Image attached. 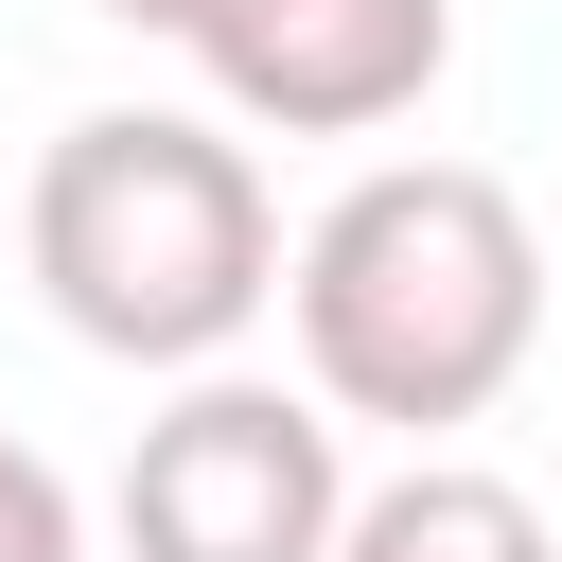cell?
<instances>
[{
  "label": "cell",
  "instance_id": "3957f363",
  "mask_svg": "<svg viewBox=\"0 0 562 562\" xmlns=\"http://www.w3.org/2000/svg\"><path fill=\"white\" fill-rule=\"evenodd\" d=\"M105 527H123V562H334L351 544V439L316 386L211 369L123 439Z\"/></svg>",
  "mask_w": 562,
  "mask_h": 562
},
{
  "label": "cell",
  "instance_id": "5b68a950",
  "mask_svg": "<svg viewBox=\"0 0 562 562\" xmlns=\"http://www.w3.org/2000/svg\"><path fill=\"white\" fill-rule=\"evenodd\" d=\"M334 562H562V527L509 474H474V457H404L386 492H351V544Z\"/></svg>",
  "mask_w": 562,
  "mask_h": 562
},
{
  "label": "cell",
  "instance_id": "7a4b0ae2",
  "mask_svg": "<svg viewBox=\"0 0 562 562\" xmlns=\"http://www.w3.org/2000/svg\"><path fill=\"white\" fill-rule=\"evenodd\" d=\"M18 246H35V299H53L105 369H193V386H211V351L281 299V263H299L263 158H246L228 123H193V105H88V123L35 158Z\"/></svg>",
  "mask_w": 562,
  "mask_h": 562
},
{
  "label": "cell",
  "instance_id": "52a82bcc",
  "mask_svg": "<svg viewBox=\"0 0 562 562\" xmlns=\"http://www.w3.org/2000/svg\"><path fill=\"white\" fill-rule=\"evenodd\" d=\"M105 18H123V35H176V53H193V35L228 18V0H105Z\"/></svg>",
  "mask_w": 562,
  "mask_h": 562
},
{
  "label": "cell",
  "instance_id": "277c9868",
  "mask_svg": "<svg viewBox=\"0 0 562 562\" xmlns=\"http://www.w3.org/2000/svg\"><path fill=\"white\" fill-rule=\"evenodd\" d=\"M193 70L246 140H369L457 70V0H228Z\"/></svg>",
  "mask_w": 562,
  "mask_h": 562
},
{
  "label": "cell",
  "instance_id": "6da1fadb",
  "mask_svg": "<svg viewBox=\"0 0 562 562\" xmlns=\"http://www.w3.org/2000/svg\"><path fill=\"white\" fill-rule=\"evenodd\" d=\"M281 316H299V386L334 422L439 439V422H492L509 369L544 351V228L474 158H369L299 228Z\"/></svg>",
  "mask_w": 562,
  "mask_h": 562
},
{
  "label": "cell",
  "instance_id": "8992f818",
  "mask_svg": "<svg viewBox=\"0 0 562 562\" xmlns=\"http://www.w3.org/2000/svg\"><path fill=\"white\" fill-rule=\"evenodd\" d=\"M0 562H88V509L35 439H0Z\"/></svg>",
  "mask_w": 562,
  "mask_h": 562
}]
</instances>
